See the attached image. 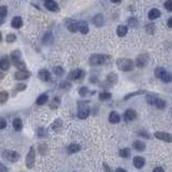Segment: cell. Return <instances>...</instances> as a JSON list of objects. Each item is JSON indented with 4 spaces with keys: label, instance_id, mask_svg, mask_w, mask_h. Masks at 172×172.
<instances>
[{
    "label": "cell",
    "instance_id": "1",
    "mask_svg": "<svg viewBox=\"0 0 172 172\" xmlns=\"http://www.w3.org/2000/svg\"><path fill=\"white\" fill-rule=\"evenodd\" d=\"M116 66L119 67V70L125 72L131 71L134 68V64L131 59H127V58H119L116 60Z\"/></svg>",
    "mask_w": 172,
    "mask_h": 172
},
{
    "label": "cell",
    "instance_id": "2",
    "mask_svg": "<svg viewBox=\"0 0 172 172\" xmlns=\"http://www.w3.org/2000/svg\"><path fill=\"white\" fill-rule=\"evenodd\" d=\"M11 58H12V61L16 68H18L20 70H25V69H26V64L22 60L21 51L16 50V51H14V52H12Z\"/></svg>",
    "mask_w": 172,
    "mask_h": 172
},
{
    "label": "cell",
    "instance_id": "3",
    "mask_svg": "<svg viewBox=\"0 0 172 172\" xmlns=\"http://www.w3.org/2000/svg\"><path fill=\"white\" fill-rule=\"evenodd\" d=\"M108 57L100 54H94L89 57V65L90 66H101L103 65Z\"/></svg>",
    "mask_w": 172,
    "mask_h": 172
},
{
    "label": "cell",
    "instance_id": "4",
    "mask_svg": "<svg viewBox=\"0 0 172 172\" xmlns=\"http://www.w3.org/2000/svg\"><path fill=\"white\" fill-rule=\"evenodd\" d=\"M35 161H36V152H35V147L31 146L29 150V153L26 157V166L29 169H33L35 166Z\"/></svg>",
    "mask_w": 172,
    "mask_h": 172
},
{
    "label": "cell",
    "instance_id": "5",
    "mask_svg": "<svg viewBox=\"0 0 172 172\" xmlns=\"http://www.w3.org/2000/svg\"><path fill=\"white\" fill-rule=\"evenodd\" d=\"M150 61V57H148L147 54L143 53V54H140L139 56L137 57L136 59V65L140 68H143V67H145L146 65L148 64Z\"/></svg>",
    "mask_w": 172,
    "mask_h": 172
},
{
    "label": "cell",
    "instance_id": "6",
    "mask_svg": "<svg viewBox=\"0 0 172 172\" xmlns=\"http://www.w3.org/2000/svg\"><path fill=\"white\" fill-rule=\"evenodd\" d=\"M3 156L7 160H9L11 163H16L20 159V154L14 151H6L3 153Z\"/></svg>",
    "mask_w": 172,
    "mask_h": 172
},
{
    "label": "cell",
    "instance_id": "7",
    "mask_svg": "<svg viewBox=\"0 0 172 172\" xmlns=\"http://www.w3.org/2000/svg\"><path fill=\"white\" fill-rule=\"evenodd\" d=\"M155 137H156L158 140H161V141H165V142H168V143L172 142V134H168V132L157 131V132H155Z\"/></svg>",
    "mask_w": 172,
    "mask_h": 172
},
{
    "label": "cell",
    "instance_id": "8",
    "mask_svg": "<svg viewBox=\"0 0 172 172\" xmlns=\"http://www.w3.org/2000/svg\"><path fill=\"white\" fill-rule=\"evenodd\" d=\"M84 77V71L81 70V69H75V70H72L70 73L68 74V79L72 81H77L80 80L81 77Z\"/></svg>",
    "mask_w": 172,
    "mask_h": 172
},
{
    "label": "cell",
    "instance_id": "9",
    "mask_svg": "<svg viewBox=\"0 0 172 172\" xmlns=\"http://www.w3.org/2000/svg\"><path fill=\"white\" fill-rule=\"evenodd\" d=\"M79 106H80V110L77 112V116H79L81 119H87L89 115V113H90V109H89L88 107H86V106H84V107H82L81 104H79Z\"/></svg>",
    "mask_w": 172,
    "mask_h": 172
},
{
    "label": "cell",
    "instance_id": "10",
    "mask_svg": "<svg viewBox=\"0 0 172 172\" xmlns=\"http://www.w3.org/2000/svg\"><path fill=\"white\" fill-rule=\"evenodd\" d=\"M44 6L46 9L52 11V12H58V11H59V7H58V4H57L54 0H46L44 3Z\"/></svg>",
    "mask_w": 172,
    "mask_h": 172
},
{
    "label": "cell",
    "instance_id": "11",
    "mask_svg": "<svg viewBox=\"0 0 172 172\" xmlns=\"http://www.w3.org/2000/svg\"><path fill=\"white\" fill-rule=\"evenodd\" d=\"M30 77V72L27 71V70H20V71L15 72L14 74V79L15 80L22 81V80H26Z\"/></svg>",
    "mask_w": 172,
    "mask_h": 172
},
{
    "label": "cell",
    "instance_id": "12",
    "mask_svg": "<svg viewBox=\"0 0 172 172\" xmlns=\"http://www.w3.org/2000/svg\"><path fill=\"white\" fill-rule=\"evenodd\" d=\"M136 117H137V112L134 110H132V109L126 110V112L124 114V119L126 122H131V121L136 119Z\"/></svg>",
    "mask_w": 172,
    "mask_h": 172
},
{
    "label": "cell",
    "instance_id": "13",
    "mask_svg": "<svg viewBox=\"0 0 172 172\" xmlns=\"http://www.w3.org/2000/svg\"><path fill=\"white\" fill-rule=\"evenodd\" d=\"M39 79L41 81H44V82H48L51 81V73L46 70V69H41L38 73Z\"/></svg>",
    "mask_w": 172,
    "mask_h": 172
},
{
    "label": "cell",
    "instance_id": "14",
    "mask_svg": "<svg viewBox=\"0 0 172 172\" xmlns=\"http://www.w3.org/2000/svg\"><path fill=\"white\" fill-rule=\"evenodd\" d=\"M67 28L71 33H77V30H79V22H75L73 20H69V22L67 23Z\"/></svg>",
    "mask_w": 172,
    "mask_h": 172
},
{
    "label": "cell",
    "instance_id": "15",
    "mask_svg": "<svg viewBox=\"0 0 172 172\" xmlns=\"http://www.w3.org/2000/svg\"><path fill=\"white\" fill-rule=\"evenodd\" d=\"M144 163H145V160H144L143 157H141V156H136L134 158V165L137 169H141L144 166Z\"/></svg>",
    "mask_w": 172,
    "mask_h": 172
},
{
    "label": "cell",
    "instance_id": "16",
    "mask_svg": "<svg viewBox=\"0 0 172 172\" xmlns=\"http://www.w3.org/2000/svg\"><path fill=\"white\" fill-rule=\"evenodd\" d=\"M109 121H110V123H112V124H117V123H119V121H121V116H119V114L117 112L112 111V112L110 113V115H109Z\"/></svg>",
    "mask_w": 172,
    "mask_h": 172
},
{
    "label": "cell",
    "instance_id": "17",
    "mask_svg": "<svg viewBox=\"0 0 172 172\" xmlns=\"http://www.w3.org/2000/svg\"><path fill=\"white\" fill-rule=\"evenodd\" d=\"M93 22H94V24H95L96 26L101 27L104 23V18H103V16H102V14H97L93 17Z\"/></svg>",
    "mask_w": 172,
    "mask_h": 172
},
{
    "label": "cell",
    "instance_id": "18",
    "mask_svg": "<svg viewBox=\"0 0 172 172\" xmlns=\"http://www.w3.org/2000/svg\"><path fill=\"white\" fill-rule=\"evenodd\" d=\"M11 24H12L13 28L18 29V28H21V27L23 26V20H22L20 16H15L12 20V22H11Z\"/></svg>",
    "mask_w": 172,
    "mask_h": 172
},
{
    "label": "cell",
    "instance_id": "19",
    "mask_svg": "<svg viewBox=\"0 0 172 172\" xmlns=\"http://www.w3.org/2000/svg\"><path fill=\"white\" fill-rule=\"evenodd\" d=\"M117 82V75H116V73H114V72H112V73H109L107 77V83H109V85L112 86L114 85V84Z\"/></svg>",
    "mask_w": 172,
    "mask_h": 172
},
{
    "label": "cell",
    "instance_id": "20",
    "mask_svg": "<svg viewBox=\"0 0 172 172\" xmlns=\"http://www.w3.org/2000/svg\"><path fill=\"white\" fill-rule=\"evenodd\" d=\"M0 68L2 69V70H8L10 68V61H9V58L7 56H3L0 60Z\"/></svg>",
    "mask_w": 172,
    "mask_h": 172
},
{
    "label": "cell",
    "instance_id": "21",
    "mask_svg": "<svg viewBox=\"0 0 172 172\" xmlns=\"http://www.w3.org/2000/svg\"><path fill=\"white\" fill-rule=\"evenodd\" d=\"M160 11L158 9H152L150 12H148V18L151 20V21H154L156 18H158L160 16Z\"/></svg>",
    "mask_w": 172,
    "mask_h": 172
},
{
    "label": "cell",
    "instance_id": "22",
    "mask_svg": "<svg viewBox=\"0 0 172 172\" xmlns=\"http://www.w3.org/2000/svg\"><path fill=\"white\" fill-rule=\"evenodd\" d=\"M80 150H81V146L79 145V144H75V143L70 144V145L68 146V148H67V151H68L69 154H75V153H77Z\"/></svg>",
    "mask_w": 172,
    "mask_h": 172
},
{
    "label": "cell",
    "instance_id": "23",
    "mask_svg": "<svg viewBox=\"0 0 172 172\" xmlns=\"http://www.w3.org/2000/svg\"><path fill=\"white\" fill-rule=\"evenodd\" d=\"M134 150H137L138 152H143L145 150V144H144V142H142V141L137 140V141L134 142Z\"/></svg>",
    "mask_w": 172,
    "mask_h": 172
},
{
    "label": "cell",
    "instance_id": "24",
    "mask_svg": "<svg viewBox=\"0 0 172 172\" xmlns=\"http://www.w3.org/2000/svg\"><path fill=\"white\" fill-rule=\"evenodd\" d=\"M79 30L81 31V33L86 35L89 31V27L85 22H79Z\"/></svg>",
    "mask_w": 172,
    "mask_h": 172
},
{
    "label": "cell",
    "instance_id": "25",
    "mask_svg": "<svg viewBox=\"0 0 172 172\" xmlns=\"http://www.w3.org/2000/svg\"><path fill=\"white\" fill-rule=\"evenodd\" d=\"M127 27L124 26V25H119V27H117V29H116V33H117V36L119 37H125L126 35H127Z\"/></svg>",
    "mask_w": 172,
    "mask_h": 172
},
{
    "label": "cell",
    "instance_id": "26",
    "mask_svg": "<svg viewBox=\"0 0 172 172\" xmlns=\"http://www.w3.org/2000/svg\"><path fill=\"white\" fill-rule=\"evenodd\" d=\"M48 96L46 95V94H42L41 96H39L38 97L36 102L38 106H43V104H45L48 102Z\"/></svg>",
    "mask_w": 172,
    "mask_h": 172
},
{
    "label": "cell",
    "instance_id": "27",
    "mask_svg": "<svg viewBox=\"0 0 172 172\" xmlns=\"http://www.w3.org/2000/svg\"><path fill=\"white\" fill-rule=\"evenodd\" d=\"M160 80L163 81V83H170V82H172V73L166 71L163 75H161Z\"/></svg>",
    "mask_w": 172,
    "mask_h": 172
},
{
    "label": "cell",
    "instance_id": "28",
    "mask_svg": "<svg viewBox=\"0 0 172 172\" xmlns=\"http://www.w3.org/2000/svg\"><path fill=\"white\" fill-rule=\"evenodd\" d=\"M13 128H14L16 131H20L22 130V128H23V123L20 119H15L13 121Z\"/></svg>",
    "mask_w": 172,
    "mask_h": 172
},
{
    "label": "cell",
    "instance_id": "29",
    "mask_svg": "<svg viewBox=\"0 0 172 172\" xmlns=\"http://www.w3.org/2000/svg\"><path fill=\"white\" fill-rule=\"evenodd\" d=\"M59 104H60V99L58 98V97H55V98L52 100V102H51L50 108L51 109H53V110H56L57 108L59 107Z\"/></svg>",
    "mask_w": 172,
    "mask_h": 172
},
{
    "label": "cell",
    "instance_id": "30",
    "mask_svg": "<svg viewBox=\"0 0 172 172\" xmlns=\"http://www.w3.org/2000/svg\"><path fill=\"white\" fill-rule=\"evenodd\" d=\"M155 106H156V108H158L160 110H163V109L166 108V101L158 98L157 100H156V102H155Z\"/></svg>",
    "mask_w": 172,
    "mask_h": 172
},
{
    "label": "cell",
    "instance_id": "31",
    "mask_svg": "<svg viewBox=\"0 0 172 172\" xmlns=\"http://www.w3.org/2000/svg\"><path fill=\"white\" fill-rule=\"evenodd\" d=\"M119 156L123 158H127L130 156V150L129 148H122L119 151Z\"/></svg>",
    "mask_w": 172,
    "mask_h": 172
},
{
    "label": "cell",
    "instance_id": "32",
    "mask_svg": "<svg viewBox=\"0 0 172 172\" xmlns=\"http://www.w3.org/2000/svg\"><path fill=\"white\" fill-rule=\"evenodd\" d=\"M111 97H112V95H111L110 93L102 92V93H100V94H99V99H100L101 101L108 100V99H110Z\"/></svg>",
    "mask_w": 172,
    "mask_h": 172
},
{
    "label": "cell",
    "instance_id": "33",
    "mask_svg": "<svg viewBox=\"0 0 172 172\" xmlns=\"http://www.w3.org/2000/svg\"><path fill=\"white\" fill-rule=\"evenodd\" d=\"M9 98V94L6 92V90H2V92H0V102L1 103H4Z\"/></svg>",
    "mask_w": 172,
    "mask_h": 172
},
{
    "label": "cell",
    "instance_id": "34",
    "mask_svg": "<svg viewBox=\"0 0 172 172\" xmlns=\"http://www.w3.org/2000/svg\"><path fill=\"white\" fill-rule=\"evenodd\" d=\"M128 25H129V27L136 28V27H138V25H139V22H138V20H137L136 17H130L128 20Z\"/></svg>",
    "mask_w": 172,
    "mask_h": 172
},
{
    "label": "cell",
    "instance_id": "35",
    "mask_svg": "<svg viewBox=\"0 0 172 172\" xmlns=\"http://www.w3.org/2000/svg\"><path fill=\"white\" fill-rule=\"evenodd\" d=\"M144 93H145V90H138V92L130 93V94H128V95L125 96L124 100H128L129 98H131V97H134V96H137V95H142V94H144Z\"/></svg>",
    "mask_w": 172,
    "mask_h": 172
},
{
    "label": "cell",
    "instance_id": "36",
    "mask_svg": "<svg viewBox=\"0 0 172 172\" xmlns=\"http://www.w3.org/2000/svg\"><path fill=\"white\" fill-rule=\"evenodd\" d=\"M53 71H54V73L56 74L57 77H61V75H64L65 74V70L61 68V67H54V69H53Z\"/></svg>",
    "mask_w": 172,
    "mask_h": 172
},
{
    "label": "cell",
    "instance_id": "37",
    "mask_svg": "<svg viewBox=\"0 0 172 172\" xmlns=\"http://www.w3.org/2000/svg\"><path fill=\"white\" fill-rule=\"evenodd\" d=\"M157 96L155 95H148L146 96V100H147V102L150 104H155V102H156V100H157Z\"/></svg>",
    "mask_w": 172,
    "mask_h": 172
},
{
    "label": "cell",
    "instance_id": "38",
    "mask_svg": "<svg viewBox=\"0 0 172 172\" xmlns=\"http://www.w3.org/2000/svg\"><path fill=\"white\" fill-rule=\"evenodd\" d=\"M61 125H62V122H61V119H56L55 121V123H54L53 125H52V127H53L54 130H58L60 127H61Z\"/></svg>",
    "mask_w": 172,
    "mask_h": 172
},
{
    "label": "cell",
    "instance_id": "39",
    "mask_svg": "<svg viewBox=\"0 0 172 172\" xmlns=\"http://www.w3.org/2000/svg\"><path fill=\"white\" fill-rule=\"evenodd\" d=\"M165 72H166V70H165L163 68H157L156 70H155V77H158V79H160L161 75H163Z\"/></svg>",
    "mask_w": 172,
    "mask_h": 172
},
{
    "label": "cell",
    "instance_id": "40",
    "mask_svg": "<svg viewBox=\"0 0 172 172\" xmlns=\"http://www.w3.org/2000/svg\"><path fill=\"white\" fill-rule=\"evenodd\" d=\"M7 12H8V10H7V7H4V6H1V7H0V14H1V22H3V18L6 17Z\"/></svg>",
    "mask_w": 172,
    "mask_h": 172
},
{
    "label": "cell",
    "instance_id": "41",
    "mask_svg": "<svg viewBox=\"0 0 172 172\" xmlns=\"http://www.w3.org/2000/svg\"><path fill=\"white\" fill-rule=\"evenodd\" d=\"M26 84H17V85L14 87V92H22V90H24V89H26Z\"/></svg>",
    "mask_w": 172,
    "mask_h": 172
},
{
    "label": "cell",
    "instance_id": "42",
    "mask_svg": "<svg viewBox=\"0 0 172 172\" xmlns=\"http://www.w3.org/2000/svg\"><path fill=\"white\" fill-rule=\"evenodd\" d=\"M145 30L147 33H153L155 31V25L154 24H148L145 26Z\"/></svg>",
    "mask_w": 172,
    "mask_h": 172
},
{
    "label": "cell",
    "instance_id": "43",
    "mask_svg": "<svg viewBox=\"0 0 172 172\" xmlns=\"http://www.w3.org/2000/svg\"><path fill=\"white\" fill-rule=\"evenodd\" d=\"M15 40H16V36L13 35V33H9V35L7 36V42H8V43H13Z\"/></svg>",
    "mask_w": 172,
    "mask_h": 172
},
{
    "label": "cell",
    "instance_id": "44",
    "mask_svg": "<svg viewBox=\"0 0 172 172\" xmlns=\"http://www.w3.org/2000/svg\"><path fill=\"white\" fill-rule=\"evenodd\" d=\"M165 8H166L167 11L172 12V0H167L165 2Z\"/></svg>",
    "mask_w": 172,
    "mask_h": 172
},
{
    "label": "cell",
    "instance_id": "45",
    "mask_svg": "<svg viewBox=\"0 0 172 172\" xmlns=\"http://www.w3.org/2000/svg\"><path fill=\"white\" fill-rule=\"evenodd\" d=\"M79 94H80V96H82V97H85V96L88 94V88H87V87H81L80 90H79Z\"/></svg>",
    "mask_w": 172,
    "mask_h": 172
},
{
    "label": "cell",
    "instance_id": "46",
    "mask_svg": "<svg viewBox=\"0 0 172 172\" xmlns=\"http://www.w3.org/2000/svg\"><path fill=\"white\" fill-rule=\"evenodd\" d=\"M38 134H39V137H40V138H42V137L46 136V131H45L44 128H39Z\"/></svg>",
    "mask_w": 172,
    "mask_h": 172
},
{
    "label": "cell",
    "instance_id": "47",
    "mask_svg": "<svg viewBox=\"0 0 172 172\" xmlns=\"http://www.w3.org/2000/svg\"><path fill=\"white\" fill-rule=\"evenodd\" d=\"M60 88H70L71 87V85L68 83V82H61V84H60Z\"/></svg>",
    "mask_w": 172,
    "mask_h": 172
},
{
    "label": "cell",
    "instance_id": "48",
    "mask_svg": "<svg viewBox=\"0 0 172 172\" xmlns=\"http://www.w3.org/2000/svg\"><path fill=\"white\" fill-rule=\"evenodd\" d=\"M139 136L144 137V138H146V139H150V134H148L147 132H145V131H144V130L139 131Z\"/></svg>",
    "mask_w": 172,
    "mask_h": 172
},
{
    "label": "cell",
    "instance_id": "49",
    "mask_svg": "<svg viewBox=\"0 0 172 172\" xmlns=\"http://www.w3.org/2000/svg\"><path fill=\"white\" fill-rule=\"evenodd\" d=\"M0 122H1V125H0V129H4L7 126V123L6 121H4V119H0Z\"/></svg>",
    "mask_w": 172,
    "mask_h": 172
},
{
    "label": "cell",
    "instance_id": "50",
    "mask_svg": "<svg viewBox=\"0 0 172 172\" xmlns=\"http://www.w3.org/2000/svg\"><path fill=\"white\" fill-rule=\"evenodd\" d=\"M153 172H165V171H163V168H160V167H157V168H155V169L153 170Z\"/></svg>",
    "mask_w": 172,
    "mask_h": 172
},
{
    "label": "cell",
    "instance_id": "51",
    "mask_svg": "<svg viewBox=\"0 0 172 172\" xmlns=\"http://www.w3.org/2000/svg\"><path fill=\"white\" fill-rule=\"evenodd\" d=\"M168 26H169L170 28H172V17H170L169 20H168Z\"/></svg>",
    "mask_w": 172,
    "mask_h": 172
},
{
    "label": "cell",
    "instance_id": "52",
    "mask_svg": "<svg viewBox=\"0 0 172 172\" xmlns=\"http://www.w3.org/2000/svg\"><path fill=\"white\" fill-rule=\"evenodd\" d=\"M115 172H127L125 169H123V168H119V169H116Z\"/></svg>",
    "mask_w": 172,
    "mask_h": 172
},
{
    "label": "cell",
    "instance_id": "53",
    "mask_svg": "<svg viewBox=\"0 0 172 172\" xmlns=\"http://www.w3.org/2000/svg\"><path fill=\"white\" fill-rule=\"evenodd\" d=\"M103 167H104V169L107 170V172H111V171H110V169H109V167H108L107 163H103Z\"/></svg>",
    "mask_w": 172,
    "mask_h": 172
},
{
    "label": "cell",
    "instance_id": "54",
    "mask_svg": "<svg viewBox=\"0 0 172 172\" xmlns=\"http://www.w3.org/2000/svg\"><path fill=\"white\" fill-rule=\"evenodd\" d=\"M111 1H112V2H114V3H119V2H121L122 0H111Z\"/></svg>",
    "mask_w": 172,
    "mask_h": 172
},
{
    "label": "cell",
    "instance_id": "55",
    "mask_svg": "<svg viewBox=\"0 0 172 172\" xmlns=\"http://www.w3.org/2000/svg\"><path fill=\"white\" fill-rule=\"evenodd\" d=\"M1 169H2V171H1V172H4V171H6V168L3 167V165H1Z\"/></svg>",
    "mask_w": 172,
    "mask_h": 172
},
{
    "label": "cell",
    "instance_id": "56",
    "mask_svg": "<svg viewBox=\"0 0 172 172\" xmlns=\"http://www.w3.org/2000/svg\"><path fill=\"white\" fill-rule=\"evenodd\" d=\"M45 1H46V0H45Z\"/></svg>",
    "mask_w": 172,
    "mask_h": 172
}]
</instances>
